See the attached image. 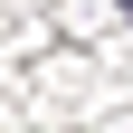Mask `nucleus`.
Wrapping results in <instances>:
<instances>
[{
  "label": "nucleus",
  "instance_id": "f257e3e1",
  "mask_svg": "<svg viewBox=\"0 0 133 133\" xmlns=\"http://www.w3.org/2000/svg\"><path fill=\"white\" fill-rule=\"evenodd\" d=\"M124 10H133V0H124Z\"/></svg>",
  "mask_w": 133,
  "mask_h": 133
}]
</instances>
